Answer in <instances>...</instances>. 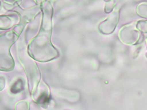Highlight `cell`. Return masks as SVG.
<instances>
[{
	"mask_svg": "<svg viewBox=\"0 0 147 110\" xmlns=\"http://www.w3.org/2000/svg\"><path fill=\"white\" fill-rule=\"evenodd\" d=\"M14 41V34L11 32L6 33L0 36V70H9L13 67V60L9 49Z\"/></svg>",
	"mask_w": 147,
	"mask_h": 110,
	"instance_id": "6da1fadb",
	"label": "cell"
},
{
	"mask_svg": "<svg viewBox=\"0 0 147 110\" xmlns=\"http://www.w3.org/2000/svg\"><path fill=\"white\" fill-rule=\"evenodd\" d=\"M121 40L126 44H135L138 42L140 38V34L134 29H123L119 33Z\"/></svg>",
	"mask_w": 147,
	"mask_h": 110,
	"instance_id": "7a4b0ae2",
	"label": "cell"
},
{
	"mask_svg": "<svg viewBox=\"0 0 147 110\" xmlns=\"http://www.w3.org/2000/svg\"><path fill=\"white\" fill-rule=\"evenodd\" d=\"M16 110H29L28 103L24 101L18 102L15 107Z\"/></svg>",
	"mask_w": 147,
	"mask_h": 110,
	"instance_id": "3957f363",
	"label": "cell"
}]
</instances>
